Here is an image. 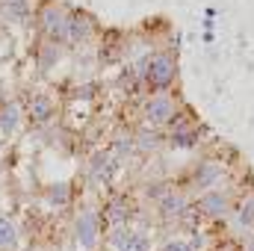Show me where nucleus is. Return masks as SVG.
Instances as JSON below:
<instances>
[{"label":"nucleus","instance_id":"obj_8","mask_svg":"<svg viewBox=\"0 0 254 251\" xmlns=\"http://www.w3.org/2000/svg\"><path fill=\"white\" fill-rule=\"evenodd\" d=\"M18 246V231L9 219H0V251H12Z\"/></svg>","mask_w":254,"mask_h":251},{"label":"nucleus","instance_id":"obj_4","mask_svg":"<svg viewBox=\"0 0 254 251\" xmlns=\"http://www.w3.org/2000/svg\"><path fill=\"white\" fill-rule=\"evenodd\" d=\"M42 21H45V33L51 39H68V15L60 6H48L45 15H42Z\"/></svg>","mask_w":254,"mask_h":251},{"label":"nucleus","instance_id":"obj_7","mask_svg":"<svg viewBox=\"0 0 254 251\" xmlns=\"http://www.w3.org/2000/svg\"><path fill=\"white\" fill-rule=\"evenodd\" d=\"M107 222L110 225H125L127 222V216H130V207H127V201L125 198H116V201H110L107 204Z\"/></svg>","mask_w":254,"mask_h":251},{"label":"nucleus","instance_id":"obj_5","mask_svg":"<svg viewBox=\"0 0 254 251\" xmlns=\"http://www.w3.org/2000/svg\"><path fill=\"white\" fill-rule=\"evenodd\" d=\"M113 246L119 251H148V237L139 234V231H125L119 228L113 234Z\"/></svg>","mask_w":254,"mask_h":251},{"label":"nucleus","instance_id":"obj_6","mask_svg":"<svg viewBox=\"0 0 254 251\" xmlns=\"http://www.w3.org/2000/svg\"><path fill=\"white\" fill-rule=\"evenodd\" d=\"M195 187H201V189H213L219 181H222V169L216 166V163H201L198 169H195Z\"/></svg>","mask_w":254,"mask_h":251},{"label":"nucleus","instance_id":"obj_2","mask_svg":"<svg viewBox=\"0 0 254 251\" xmlns=\"http://www.w3.org/2000/svg\"><path fill=\"white\" fill-rule=\"evenodd\" d=\"M145 119H148L151 125H166V122H172V119H175V101L166 98V95H154V98L148 101V107H145Z\"/></svg>","mask_w":254,"mask_h":251},{"label":"nucleus","instance_id":"obj_10","mask_svg":"<svg viewBox=\"0 0 254 251\" xmlns=\"http://www.w3.org/2000/svg\"><path fill=\"white\" fill-rule=\"evenodd\" d=\"M30 116L36 119V122H45V119H51L54 116V104H51V98H36L33 104H30Z\"/></svg>","mask_w":254,"mask_h":251},{"label":"nucleus","instance_id":"obj_17","mask_svg":"<svg viewBox=\"0 0 254 251\" xmlns=\"http://www.w3.org/2000/svg\"><path fill=\"white\" fill-rule=\"evenodd\" d=\"M249 251H254V240H252V243H249Z\"/></svg>","mask_w":254,"mask_h":251},{"label":"nucleus","instance_id":"obj_13","mask_svg":"<svg viewBox=\"0 0 254 251\" xmlns=\"http://www.w3.org/2000/svg\"><path fill=\"white\" fill-rule=\"evenodd\" d=\"M237 219H240V225L252 228V225H254V198H246V201L240 204V210H237Z\"/></svg>","mask_w":254,"mask_h":251},{"label":"nucleus","instance_id":"obj_1","mask_svg":"<svg viewBox=\"0 0 254 251\" xmlns=\"http://www.w3.org/2000/svg\"><path fill=\"white\" fill-rule=\"evenodd\" d=\"M145 77H148L151 89H166V86H172V80H175V63H172L166 54H157V57H151Z\"/></svg>","mask_w":254,"mask_h":251},{"label":"nucleus","instance_id":"obj_11","mask_svg":"<svg viewBox=\"0 0 254 251\" xmlns=\"http://www.w3.org/2000/svg\"><path fill=\"white\" fill-rule=\"evenodd\" d=\"M92 33L89 18H68V39H86Z\"/></svg>","mask_w":254,"mask_h":251},{"label":"nucleus","instance_id":"obj_9","mask_svg":"<svg viewBox=\"0 0 254 251\" xmlns=\"http://www.w3.org/2000/svg\"><path fill=\"white\" fill-rule=\"evenodd\" d=\"M225 207H228V198L222 195V192H207L204 198H201V210H207V213H225Z\"/></svg>","mask_w":254,"mask_h":251},{"label":"nucleus","instance_id":"obj_14","mask_svg":"<svg viewBox=\"0 0 254 251\" xmlns=\"http://www.w3.org/2000/svg\"><path fill=\"white\" fill-rule=\"evenodd\" d=\"M0 127L3 130H15L18 127V107H6L0 113Z\"/></svg>","mask_w":254,"mask_h":251},{"label":"nucleus","instance_id":"obj_15","mask_svg":"<svg viewBox=\"0 0 254 251\" xmlns=\"http://www.w3.org/2000/svg\"><path fill=\"white\" fill-rule=\"evenodd\" d=\"M51 201H54V204H68V187L60 184L57 189H51Z\"/></svg>","mask_w":254,"mask_h":251},{"label":"nucleus","instance_id":"obj_16","mask_svg":"<svg viewBox=\"0 0 254 251\" xmlns=\"http://www.w3.org/2000/svg\"><path fill=\"white\" fill-rule=\"evenodd\" d=\"M166 251H192V249L187 246V243H181V240H178V243H169V246H166Z\"/></svg>","mask_w":254,"mask_h":251},{"label":"nucleus","instance_id":"obj_3","mask_svg":"<svg viewBox=\"0 0 254 251\" xmlns=\"http://www.w3.org/2000/svg\"><path fill=\"white\" fill-rule=\"evenodd\" d=\"M77 243L83 246V249H95V243H98V234H101V219L95 216V213H83L80 219H77Z\"/></svg>","mask_w":254,"mask_h":251},{"label":"nucleus","instance_id":"obj_12","mask_svg":"<svg viewBox=\"0 0 254 251\" xmlns=\"http://www.w3.org/2000/svg\"><path fill=\"white\" fill-rule=\"evenodd\" d=\"M184 207H187V201L181 198V195H166V201H163V216H181L184 213Z\"/></svg>","mask_w":254,"mask_h":251}]
</instances>
